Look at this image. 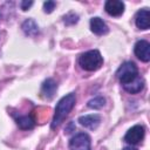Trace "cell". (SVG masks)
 <instances>
[{
  "label": "cell",
  "instance_id": "1",
  "mask_svg": "<svg viewBox=\"0 0 150 150\" xmlns=\"http://www.w3.org/2000/svg\"><path fill=\"white\" fill-rule=\"evenodd\" d=\"M75 102H76V96L74 93H70L66 96H63L56 104L55 107V112H54V116H53V121H52V129H55L57 128L64 120L66 117L69 115L70 110L74 108L75 105Z\"/></svg>",
  "mask_w": 150,
  "mask_h": 150
},
{
  "label": "cell",
  "instance_id": "2",
  "mask_svg": "<svg viewBox=\"0 0 150 150\" xmlns=\"http://www.w3.org/2000/svg\"><path fill=\"white\" fill-rule=\"evenodd\" d=\"M79 64L81 66L82 69H84L87 71H95L102 67L103 57H102L101 53L96 49L88 50L79 57Z\"/></svg>",
  "mask_w": 150,
  "mask_h": 150
},
{
  "label": "cell",
  "instance_id": "3",
  "mask_svg": "<svg viewBox=\"0 0 150 150\" xmlns=\"http://www.w3.org/2000/svg\"><path fill=\"white\" fill-rule=\"evenodd\" d=\"M116 76L122 84H125V83L132 81L136 76H138L137 66L131 61H127L120 66V68L116 71Z\"/></svg>",
  "mask_w": 150,
  "mask_h": 150
},
{
  "label": "cell",
  "instance_id": "4",
  "mask_svg": "<svg viewBox=\"0 0 150 150\" xmlns=\"http://www.w3.org/2000/svg\"><path fill=\"white\" fill-rule=\"evenodd\" d=\"M69 148L70 150H91L90 137L84 132H80L70 138Z\"/></svg>",
  "mask_w": 150,
  "mask_h": 150
},
{
  "label": "cell",
  "instance_id": "5",
  "mask_svg": "<svg viewBox=\"0 0 150 150\" xmlns=\"http://www.w3.org/2000/svg\"><path fill=\"white\" fill-rule=\"evenodd\" d=\"M144 134H145V130H144V127L143 125H139V124H136L134 127H131L125 136H124V141L131 145L134 144H137L139 143L143 138H144Z\"/></svg>",
  "mask_w": 150,
  "mask_h": 150
},
{
  "label": "cell",
  "instance_id": "6",
  "mask_svg": "<svg viewBox=\"0 0 150 150\" xmlns=\"http://www.w3.org/2000/svg\"><path fill=\"white\" fill-rule=\"evenodd\" d=\"M135 55L143 62L150 61V43L145 40H139L136 42L134 48Z\"/></svg>",
  "mask_w": 150,
  "mask_h": 150
},
{
  "label": "cell",
  "instance_id": "7",
  "mask_svg": "<svg viewBox=\"0 0 150 150\" xmlns=\"http://www.w3.org/2000/svg\"><path fill=\"white\" fill-rule=\"evenodd\" d=\"M104 9L111 16H120L124 12V4L118 0H108L104 5Z\"/></svg>",
  "mask_w": 150,
  "mask_h": 150
},
{
  "label": "cell",
  "instance_id": "8",
  "mask_svg": "<svg viewBox=\"0 0 150 150\" xmlns=\"http://www.w3.org/2000/svg\"><path fill=\"white\" fill-rule=\"evenodd\" d=\"M79 122L82 127L87 128V129H90V130H94L96 129L100 123H101V116L97 115V114H90V115H84V116H81L79 118Z\"/></svg>",
  "mask_w": 150,
  "mask_h": 150
},
{
  "label": "cell",
  "instance_id": "9",
  "mask_svg": "<svg viewBox=\"0 0 150 150\" xmlns=\"http://www.w3.org/2000/svg\"><path fill=\"white\" fill-rule=\"evenodd\" d=\"M135 23L139 29H148L150 26V12L146 8H143L136 13Z\"/></svg>",
  "mask_w": 150,
  "mask_h": 150
},
{
  "label": "cell",
  "instance_id": "10",
  "mask_svg": "<svg viewBox=\"0 0 150 150\" xmlns=\"http://www.w3.org/2000/svg\"><path fill=\"white\" fill-rule=\"evenodd\" d=\"M90 29L96 35H104L109 32V28H108L107 23L98 16H95V18L90 19Z\"/></svg>",
  "mask_w": 150,
  "mask_h": 150
},
{
  "label": "cell",
  "instance_id": "11",
  "mask_svg": "<svg viewBox=\"0 0 150 150\" xmlns=\"http://www.w3.org/2000/svg\"><path fill=\"white\" fill-rule=\"evenodd\" d=\"M123 88H124L125 91H128L130 94H137L144 88V79L138 75L132 81L123 84Z\"/></svg>",
  "mask_w": 150,
  "mask_h": 150
},
{
  "label": "cell",
  "instance_id": "12",
  "mask_svg": "<svg viewBox=\"0 0 150 150\" xmlns=\"http://www.w3.org/2000/svg\"><path fill=\"white\" fill-rule=\"evenodd\" d=\"M56 89H57V83L53 80V79H47L43 83H42V87H41V94L47 100H50L55 93H56Z\"/></svg>",
  "mask_w": 150,
  "mask_h": 150
},
{
  "label": "cell",
  "instance_id": "13",
  "mask_svg": "<svg viewBox=\"0 0 150 150\" xmlns=\"http://www.w3.org/2000/svg\"><path fill=\"white\" fill-rule=\"evenodd\" d=\"M16 124L19 125L20 129L28 130L35 125V120L33 118L32 115H23V116H19L16 118Z\"/></svg>",
  "mask_w": 150,
  "mask_h": 150
},
{
  "label": "cell",
  "instance_id": "14",
  "mask_svg": "<svg viewBox=\"0 0 150 150\" xmlns=\"http://www.w3.org/2000/svg\"><path fill=\"white\" fill-rule=\"evenodd\" d=\"M22 30L25 32L26 35L35 36L39 33V27H38V25H36V22L34 20L28 19L22 23Z\"/></svg>",
  "mask_w": 150,
  "mask_h": 150
},
{
  "label": "cell",
  "instance_id": "15",
  "mask_svg": "<svg viewBox=\"0 0 150 150\" xmlns=\"http://www.w3.org/2000/svg\"><path fill=\"white\" fill-rule=\"evenodd\" d=\"M104 103H105L104 97H102V96H96V97L89 100L88 107L91 108V109H101V108L104 105Z\"/></svg>",
  "mask_w": 150,
  "mask_h": 150
},
{
  "label": "cell",
  "instance_id": "16",
  "mask_svg": "<svg viewBox=\"0 0 150 150\" xmlns=\"http://www.w3.org/2000/svg\"><path fill=\"white\" fill-rule=\"evenodd\" d=\"M77 20H79V16L76 14H74V13H69V14H67L64 16V23H67V25L76 23Z\"/></svg>",
  "mask_w": 150,
  "mask_h": 150
},
{
  "label": "cell",
  "instance_id": "17",
  "mask_svg": "<svg viewBox=\"0 0 150 150\" xmlns=\"http://www.w3.org/2000/svg\"><path fill=\"white\" fill-rule=\"evenodd\" d=\"M55 6H56L55 1H46V2H43V11L46 13H52L53 9L55 8Z\"/></svg>",
  "mask_w": 150,
  "mask_h": 150
},
{
  "label": "cell",
  "instance_id": "18",
  "mask_svg": "<svg viewBox=\"0 0 150 150\" xmlns=\"http://www.w3.org/2000/svg\"><path fill=\"white\" fill-rule=\"evenodd\" d=\"M32 5H33V1H21L20 2V6H21L22 11H27Z\"/></svg>",
  "mask_w": 150,
  "mask_h": 150
},
{
  "label": "cell",
  "instance_id": "19",
  "mask_svg": "<svg viewBox=\"0 0 150 150\" xmlns=\"http://www.w3.org/2000/svg\"><path fill=\"white\" fill-rule=\"evenodd\" d=\"M122 150H137V149L134 148V146H124Z\"/></svg>",
  "mask_w": 150,
  "mask_h": 150
}]
</instances>
